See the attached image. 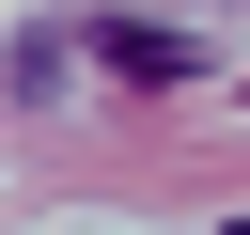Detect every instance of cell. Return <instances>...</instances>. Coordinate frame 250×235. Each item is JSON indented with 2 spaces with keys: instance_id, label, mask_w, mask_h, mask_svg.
<instances>
[{
  "instance_id": "6da1fadb",
  "label": "cell",
  "mask_w": 250,
  "mask_h": 235,
  "mask_svg": "<svg viewBox=\"0 0 250 235\" xmlns=\"http://www.w3.org/2000/svg\"><path fill=\"white\" fill-rule=\"evenodd\" d=\"M94 63H109V78H141V94L203 78V47H188V31H156V16H109V31H94Z\"/></svg>"
},
{
  "instance_id": "7a4b0ae2",
  "label": "cell",
  "mask_w": 250,
  "mask_h": 235,
  "mask_svg": "<svg viewBox=\"0 0 250 235\" xmlns=\"http://www.w3.org/2000/svg\"><path fill=\"white\" fill-rule=\"evenodd\" d=\"M234 235H250V219H234Z\"/></svg>"
}]
</instances>
